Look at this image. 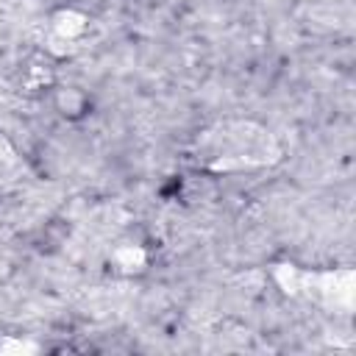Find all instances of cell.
<instances>
[{
	"mask_svg": "<svg viewBox=\"0 0 356 356\" xmlns=\"http://www.w3.org/2000/svg\"><path fill=\"white\" fill-rule=\"evenodd\" d=\"M58 114L75 120V117H83L89 111V97L78 89V86H58L56 89V97H53Z\"/></svg>",
	"mask_w": 356,
	"mask_h": 356,
	"instance_id": "obj_2",
	"label": "cell"
},
{
	"mask_svg": "<svg viewBox=\"0 0 356 356\" xmlns=\"http://www.w3.org/2000/svg\"><path fill=\"white\" fill-rule=\"evenodd\" d=\"M14 161V145L8 142V136L0 131V164H8Z\"/></svg>",
	"mask_w": 356,
	"mask_h": 356,
	"instance_id": "obj_3",
	"label": "cell"
},
{
	"mask_svg": "<svg viewBox=\"0 0 356 356\" xmlns=\"http://www.w3.org/2000/svg\"><path fill=\"white\" fill-rule=\"evenodd\" d=\"M275 136L256 122H220L200 136V161L209 170H245L264 167L278 159Z\"/></svg>",
	"mask_w": 356,
	"mask_h": 356,
	"instance_id": "obj_1",
	"label": "cell"
}]
</instances>
